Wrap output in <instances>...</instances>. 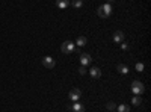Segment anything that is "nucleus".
I'll return each mask as SVG.
<instances>
[{
  "mask_svg": "<svg viewBox=\"0 0 151 112\" xmlns=\"http://www.w3.org/2000/svg\"><path fill=\"white\" fill-rule=\"evenodd\" d=\"M60 50H62V53H65V55L73 53V52H74V43H71V41H65L64 44L60 46Z\"/></svg>",
  "mask_w": 151,
  "mask_h": 112,
  "instance_id": "3",
  "label": "nucleus"
},
{
  "mask_svg": "<svg viewBox=\"0 0 151 112\" xmlns=\"http://www.w3.org/2000/svg\"><path fill=\"white\" fill-rule=\"evenodd\" d=\"M74 8H82L83 6V0H73V3H71Z\"/></svg>",
  "mask_w": 151,
  "mask_h": 112,
  "instance_id": "15",
  "label": "nucleus"
},
{
  "mask_svg": "<svg viewBox=\"0 0 151 112\" xmlns=\"http://www.w3.org/2000/svg\"><path fill=\"white\" fill-rule=\"evenodd\" d=\"M144 91H145V86L141 80H134L132 83V92L134 95H141V94H144Z\"/></svg>",
  "mask_w": 151,
  "mask_h": 112,
  "instance_id": "2",
  "label": "nucleus"
},
{
  "mask_svg": "<svg viewBox=\"0 0 151 112\" xmlns=\"http://www.w3.org/2000/svg\"><path fill=\"white\" fill-rule=\"evenodd\" d=\"M71 111H73V112H85V108H83V105H82V103L76 102V103L71 106Z\"/></svg>",
  "mask_w": 151,
  "mask_h": 112,
  "instance_id": "10",
  "label": "nucleus"
},
{
  "mask_svg": "<svg viewBox=\"0 0 151 112\" xmlns=\"http://www.w3.org/2000/svg\"><path fill=\"white\" fill-rule=\"evenodd\" d=\"M112 2H113V0H109V5H110V3H112Z\"/></svg>",
  "mask_w": 151,
  "mask_h": 112,
  "instance_id": "20",
  "label": "nucleus"
},
{
  "mask_svg": "<svg viewBox=\"0 0 151 112\" xmlns=\"http://www.w3.org/2000/svg\"><path fill=\"white\" fill-rule=\"evenodd\" d=\"M56 6L59 9H67L70 6V0H56Z\"/></svg>",
  "mask_w": 151,
  "mask_h": 112,
  "instance_id": "9",
  "label": "nucleus"
},
{
  "mask_svg": "<svg viewBox=\"0 0 151 112\" xmlns=\"http://www.w3.org/2000/svg\"><path fill=\"white\" fill-rule=\"evenodd\" d=\"M144 68L145 67H144V64H141V62H139V64H136V70L137 71H144Z\"/></svg>",
  "mask_w": 151,
  "mask_h": 112,
  "instance_id": "17",
  "label": "nucleus"
},
{
  "mask_svg": "<svg viewBox=\"0 0 151 112\" xmlns=\"http://www.w3.org/2000/svg\"><path fill=\"white\" fill-rule=\"evenodd\" d=\"M110 112H115V111H110Z\"/></svg>",
  "mask_w": 151,
  "mask_h": 112,
  "instance_id": "21",
  "label": "nucleus"
},
{
  "mask_svg": "<svg viewBox=\"0 0 151 112\" xmlns=\"http://www.w3.org/2000/svg\"><path fill=\"white\" fill-rule=\"evenodd\" d=\"M68 97H70V100H73V102H77L79 98L82 97V91H80L79 88H73V90L70 91Z\"/></svg>",
  "mask_w": 151,
  "mask_h": 112,
  "instance_id": "5",
  "label": "nucleus"
},
{
  "mask_svg": "<svg viewBox=\"0 0 151 112\" xmlns=\"http://www.w3.org/2000/svg\"><path fill=\"white\" fill-rule=\"evenodd\" d=\"M42 65H44L45 68H55L56 61H55L52 56H44V58H42Z\"/></svg>",
  "mask_w": 151,
  "mask_h": 112,
  "instance_id": "4",
  "label": "nucleus"
},
{
  "mask_svg": "<svg viewBox=\"0 0 151 112\" xmlns=\"http://www.w3.org/2000/svg\"><path fill=\"white\" fill-rule=\"evenodd\" d=\"M113 41H115V43H122L124 41V33L121 32V30H116L115 33H113Z\"/></svg>",
  "mask_w": 151,
  "mask_h": 112,
  "instance_id": "8",
  "label": "nucleus"
},
{
  "mask_svg": "<svg viewBox=\"0 0 151 112\" xmlns=\"http://www.w3.org/2000/svg\"><path fill=\"white\" fill-rule=\"evenodd\" d=\"M118 112H130L129 105H119L118 106Z\"/></svg>",
  "mask_w": 151,
  "mask_h": 112,
  "instance_id": "14",
  "label": "nucleus"
},
{
  "mask_svg": "<svg viewBox=\"0 0 151 112\" xmlns=\"http://www.w3.org/2000/svg\"><path fill=\"white\" fill-rule=\"evenodd\" d=\"M132 103H133L134 106H141V105H142V98H141L139 95H134L133 100H132Z\"/></svg>",
  "mask_w": 151,
  "mask_h": 112,
  "instance_id": "12",
  "label": "nucleus"
},
{
  "mask_svg": "<svg viewBox=\"0 0 151 112\" xmlns=\"http://www.w3.org/2000/svg\"><path fill=\"white\" fill-rule=\"evenodd\" d=\"M116 70H118L121 74H127V73H129V67L124 65V64H118V65H116Z\"/></svg>",
  "mask_w": 151,
  "mask_h": 112,
  "instance_id": "11",
  "label": "nucleus"
},
{
  "mask_svg": "<svg viewBox=\"0 0 151 112\" xmlns=\"http://www.w3.org/2000/svg\"><path fill=\"white\" fill-rule=\"evenodd\" d=\"M97 14L100 18H107L110 14H112V5L106 3V5H101L98 9H97Z\"/></svg>",
  "mask_w": 151,
  "mask_h": 112,
  "instance_id": "1",
  "label": "nucleus"
},
{
  "mask_svg": "<svg viewBox=\"0 0 151 112\" xmlns=\"http://www.w3.org/2000/svg\"><path fill=\"white\" fill-rule=\"evenodd\" d=\"M121 44V47L124 48V50H129V44H125V43H119Z\"/></svg>",
  "mask_w": 151,
  "mask_h": 112,
  "instance_id": "18",
  "label": "nucleus"
},
{
  "mask_svg": "<svg viewBox=\"0 0 151 112\" xmlns=\"http://www.w3.org/2000/svg\"><path fill=\"white\" fill-rule=\"evenodd\" d=\"M106 108L109 109V111H115V108H116V105L113 103V102H109L107 105H106Z\"/></svg>",
  "mask_w": 151,
  "mask_h": 112,
  "instance_id": "16",
  "label": "nucleus"
},
{
  "mask_svg": "<svg viewBox=\"0 0 151 112\" xmlns=\"http://www.w3.org/2000/svg\"><path fill=\"white\" fill-rule=\"evenodd\" d=\"M91 61H92V58L88 55V53H82V55H80V64H82L83 67L89 65V64H91Z\"/></svg>",
  "mask_w": 151,
  "mask_h": 112,
  "instance_id": "6",
  "label": "nucleus"
},
{
  "mask_svg": "<svg viewBox=\"0 0 151 112\" xmlns=\"http://www.w3.org/2000/svg\"><path fill=\"white\" fill-rule=\"evenodd\" d=\"M76 44H77L79 47H83V46H86V38H85V36H79V38H77V41H76Z\"/></svg>",
  "mask_w": 151,
  "mask_h": 112,
  "instance_id": "13",
  "label": "nucleus"
},
{
  "mask_svg": "<svg viewBox=\"0 0 151 112\" xmlns=\"http://www.w3.org/2000/svg\"><path fill=\"white\" fill-rule=\"evenodd\" d=\"M89 74L94 79H100V77H101V70L97 68V67H92V68H89Z\"/></svg>",
  "mask_w": 151,
  "mask_h": 112,
  "instance_id": "7",
  "label": "nucleus"
},
{
  "mask_svg": "<svg viewBox=\"0 0 151 112\" xmlns=\"http://www.w3.org/2000/svg\"><path fill=\"white\" fill-rule=\"evenodd\" d=\"M79 74H82V76L86 74V68H79Z\"/></svg>",
  "mask_w": 151,
  "mask_h": 112,
  "instance_id": "19",
  "label": "nucleus"
}]
</instances>
